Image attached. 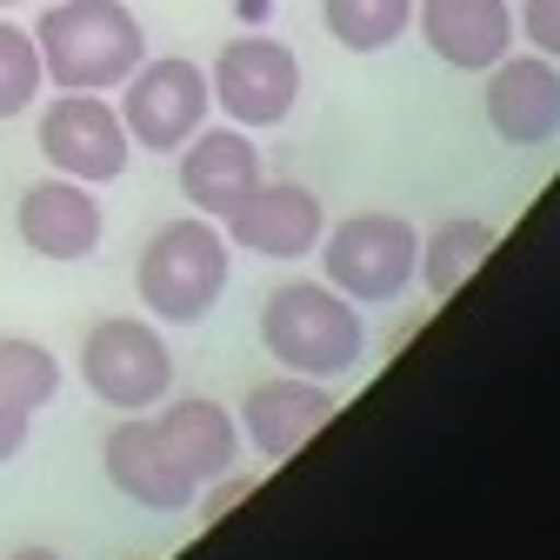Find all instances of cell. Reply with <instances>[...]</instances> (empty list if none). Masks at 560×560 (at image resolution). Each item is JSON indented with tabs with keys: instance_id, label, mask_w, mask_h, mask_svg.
<instances>
[{
	"instance_id": "obj_11",
	"label": "cell",
	"mask_w": 560,
	"mask_h": 560,
	"mask_svg": "<svg viewBox=\"0 0 560 560\" xmlns=\"http://www.w3.org/2000/svg\"><path fill=\"white\" fill-rule=\"evenodd\" d=\"M14 228H21V247L54 260V267H74V260H94L101 254V234H107V214H101V194L88 180H67V174H47L21 194L14 207Z\"/></svg>"
},
{
	"instance_id": "obj_21",
	"label": "cell",
	"mask_w": 560,
	"mask_h": 560,
	"mask_svg": "<svg viewBox=\"0 0 560 560\" xmlns=\"http://www.w3.org/2000/svg\"><path fill=\"white\" fill-rule=\"evenodd\" d=\"M514 27L527 34V47H534V54L560 60V0H521V14H514Z\"/></svg>"
},
{
	"instance_id": "obj_17",
	"label": "cell",
	"mask_w": 560,
	"mask_h": 560,
	"mask_svg": "<svg viewBox=\"0 0 560 560\" xmlns=\"http://www.w3.org/2000/svg\"><path fill=\"white\" fill-rule=\"evenodd\" d=\"M494 247H501V228H494V221H480V214H447L428 241H420L413 280H428L434 301H454L467 280L487 267V254H494Z\"/></svg>"
},
{
	"instance_id": "obj_5",
	"label": "cell",
	"mask_w": 560,
	"mask_h": 560,
	"mask_svg": "<svg viewBox=\"0 0 560 560\" xmlns=\"http://www.w3.org/2000/svg\"><path fill=\"white\" fill-rule=\"evenodd\" d=\"M81 381L101 407L114 413H148L167 400L174 387V347L161 340L154 320H133V314H107L88 327L81 340Z\"/></svg>"
},
{
	"instance_id": "obj_10",
	"label": "cell",
	"mask_w": 560,
	"mask_h": 560,
	"mask_svg": "<svg viewBox=\"0 0 560 560\" xmlns=\"http://www.w3.org/2000/svg\"><path fill=\"white\" fill-rule=\"evenodd\" d=\"M334 413H340V400H334V387L327 381H307V374H273V381H260V387H247V400H241V441L260 454V460H294L320 428H334Z\"/></svg>"
},
{
	"instance_id": "obj_1",
	"label": "cell",
	"mask_w": 560,
	"mask_h": 560,
	"mask_svg": "<svg viewBox=\"0 0 560 560\" xmlns=\"http://www.w3.org/2000/svg\"><path fill=\"white\" fill-rule=\"evenodd\" d=\"M34 47L60 94H114L148 60V27L133 21L127 0H47Z\"/></svg>"
},
{
	"instance_id": "obj_9",
	"label": "cell",
	"mask_w": 560,
	"mask_h": 560,
	"mask_svg": "<svg viewBox=\"0 0 560 560\" xmlns=\"http://www.w3.org/2000/svg\"><path fill=\"white\" fill-rule=\"evenodd\" d=\"M480 114L508 148L521 154H540L560 140V60L547 54H501L487 67V94H480Z\"/></svg>"
},
{
	"instance_id": "obj_23",
	"label": "cell",
	"mask_w": 560,
	"mask_h": 560,
	"mask_svg": "<svg viewBox=\"0 0 560 560\" xmlns=\"http://www.w3.org/2000/svg\"><path fill=\"white\" fill-rule=\"evenodd\" d=\"M8 560H67V553H54V547H40V540H27V547H14Z\"/></svg>"
},
{
	"instance_id": "obj_14",
	"label": "cell",
	"mask_w": 560,
	"mask_h": 560,
	"mask_svg": "<svg viewBox=\"0 0 560 560\" xmlns=\"http://www.w3.org/2000/svg\"><path fill=\"white\" fill-rule=\"evenodd\" d=\"M260 180H267L260 148H254V133L234 127V120L228 127H200L180 148V194H187L194 214H207V221H228Z\"/></svg>"
},
{
	"instance_id": "obj_20",
	"label": "cell",
	"mask_w": 560,
	"mask_h": 560,
	"mask_svg": "<svg viewBox=\"0 0 560 560\" xmlns=\"http://www.w3.org/2000/svg\"><path fill=\"white\" fill-rule=\"evenodd\" d=\"M47 88V67H40V47H34V27H14L0 21V120H21Z\"/></svg>"
},
{
	"instance_id": "obj_16",
	"label": "cell",
	"mask_w": 560,
	"mask_h": 560,
	"mask_svg": "<svg viewBox=\"0 0 560 560\" xmlns=\"http://www.w3.org/2000/svg\"><path fill=\"white\" fill-rule=\"evenodd\" d=\"M154 434H161V447H167L200 487H207V480H228V467H234V454H241V420H234L221 400H207V394L167 400L161 420H154Z\"/></svg>"
},
{
	"instance_id": "obj_13",
	"label": "cell",
	"mask_w": 560,
	"mask_h": 560,
	"mask_svg": "<svg viewBox=\"0 0 560 560\" xmlns=\"http://www.w3.org/2000/svg\"><path fill=\"white\" fill-rule=\"evenodd\" d=\"M101 474L120 487L133 508H148V514H187V508L200 501V480L161 447V434H154V420H148V413H127L120 428L107 434V447H101Z\"/></svg>"
},
{
	"instance_id": "obj_2",
	"label": "cell",
	"mask_w": 560,
	"mask_h": 560,
	"mask_svg": "<svg viewBox=\"0 0 560 560\" xmlns=\"http://www.w3.org/2000/svg\"><path fill=\"white\" fill-rule=\"evenodd\" d=\"M228 280H234V241L221 234V221L180 214L161 234H148L140 267H133V294L161 327H200L221 307Z\"/></svg>"
},
{
	"instance_id": "obj_4",
	"label": "cell",
	"mask_w": 560,
	"mask_h": 560,
	"mask_svg": "<svg viewBox=\"0 0 560 560\" xmlns=\"http://www.w3.org/2000/svg\"><path fill=\"white\" fill-rule=\"evenodd\" d=\"M320 280L340 288L354 307H387L413 288L420 267V228L400 214H347L320 234Z\"/></svg>"
},
{
	"instance_id": "obj_18",
	"label": "cell",
	"mask_w": 560,
	"mask_h": 560,
	"mask_svg": "<svg viewBox=\"0 0 560 560\" xmlns=\"http://www.w3.org/2000/svg\"><path fill=\"white\" fill-rule=\"evenodd\" d=\"M320 21L347 54H387L413 27V0H320Z\"/></svg>"
},
{
	"instance_id": "obj_24",
	"label": "cell",
	"mask_w": 560,
	"mask_h": 560,
	"mask_svg": "<svg viewBox=\"0 0 560 560\" xmlns=\"http://www.w3.org/2000/svg\"><path fill=\"white\" fill-rule=\"evenodd\" d=\"M0 8H14V0H0Z\"/></svg>"
},
{
	"instance_id": "obj_12",
	"label": "cell",
	"mask_w": 560,
	"mask_h": 560,
	"mask_svg": "<svg viewBox=\"0 0 560 560\" xmlns=\"http://www.w3.org/2000/svg\"><path fill=\"white\" fill-rule=\"evenodd\" d=\"M221 234L241 254H260V260H307L320 247V234H327V207L301 180H260L221 221Z\"/></svg>"
},
{
	"instance_id": "obj_15",
	"label": "cell",
	"mask_w": 560,
	"mask_h": 560,
	"mask_svg": "<svg viewBox=\"0 0 560 560\" xmlns=\"http://www.w3.org/2000/svg\"><path fill=\"white\" fill-rule=\"evenodd\" d=\"M413 27L428 40V54L447 60L454 74H487L521 40L508 0H413Z\"/></svg>"
},
{
	"instance_id": "obj_7",
	"label": "cell",
	"mask_w": 560,
	"mask_h": 560,
	"mask_svg": "<svg viewBox=\"0 0 560 560\" xmlns=\"http://www.w3.org/2000/svg\"><path fill=\"white\" fill-rule=\"evenodd\" d=\"M207 88H214V107L234 127L267 133V127H280L301 107V54L288 40H273V34H234L214 54Z\"/></svg>"
},
{
	"instance_id": "obj_19",
	"label": "cell",
	"mask_w": 560,
	"mask_h": 560,
	"mask_svg": "<svg viewBox=\"0 0 560 560\" xmlns=\"http://www.w3.org/2000/svg\"><path fill=\"white\" fill-rule=\"evenodd\" d=\"M60 361L54 347L27 340V334H0V400H14L21 413H40L60 400Z\"/></svg>"
},
{
	"instance_id": "obj_6",
	"label": "cell",
	"mask_w": 560,
	"mask_h": 560,
	"mask_svg": "<svg viewBox=\"0 0 560 560\" xmlns=\"http://www.w3.org/2000/svg\"><path fill=\"white\" fill-rule=\"evenodd\" d=\"M207 114H214V88H207V67L187 60V54H148L120 81L127 140L148 148V154H180L207 127Z\"/></svg>"
},
{
	"instance_id": "obj_22",
	"label": "cell",
	"mask_w": 560,
	"mask_h": 560,
	"mask_svg": "<svg viewBox=\"0 0 560 560\" xmlns=\"http://www.w3.org/2000/svg\"><path fill=\"white\" fill-rule=\"evenodd\" d=\"M27 428H34V413H21L14 400H0V467L27 447Z\"/></svg>"
},
{
	"instance_id": "obj_3",
	"label": "cell",
	"mask_w": 560,
	"mask_h": 560,
	"mask_svg": "<svg viewBox=\"0 0 560 560\" xmlns=\"http://www.w3.org/2000/svg\"><path fill=\"white\" fill-rule=\"evenodd\" d=\"M260 347L307 381H340L368 354V320L327 280H280L260 301Z\"/></svg>"
},
{
	"instance_id": "obj_8",
	"label": "cell",
	"mask_w": 560,
	"mask_h": 560,
	"mask_svg": "<svg viewBox=\"0 0 560 560\" xmlns=\"http://www.w3.org/2000/svg\"><path fill=\"white\" fill-rule=\"evenodd\" d=\"M40 161L67 180H88V187H114L133 161V140H127V120L107 94H60L40 107Z\"/></svg>"
}]
</instances>
